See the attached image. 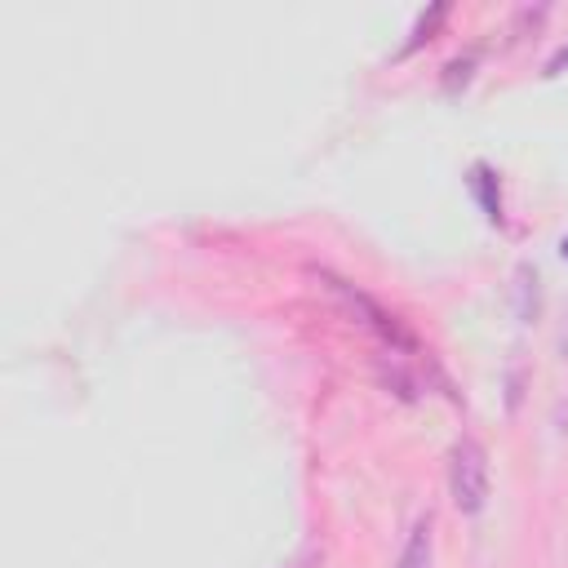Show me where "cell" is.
<instances>
[{"label":"cell","mask_w":568,"mask_h":568,"mask_svg":"<svg viewBox=\"0 0 568 568\" xmlns=\"http://www.w3.org/2000/svg\"><path fill=\"white\" fill-rule=\"evenodd\" d=\"M448 497L462 515H479L488 506V453L470 435H462L448 453Z\"/></svg>","instance_id":"6da1fadb"},{"label":"cell","mask_w":568,"mask_h":568,"mask_svg":"<svg viewBox=\"0 0 568 568\" xmlns=\"http://www.w3.org/2000/svg\"><path fill=\"white\" fill-rule=\"evenodd\" d=\"M324 280H328V288H333V293H337V297H342L351 311H359V315H364V320H368V324H373V328H377V333H382V337H386L395 351H413V333H408V328H404L395 315H386V311H382V306H377L368 293L351 288L346 280H337V275H328V271H324Z\"/></svg>","instance_id":"7a4b0ae2"},{"label":"cell","mask_w":568,"mask_h":568,"mask_svg":"<svg viewBox=\"0 0 568 568\" xmlns=\"http://www.w3.org/2000/svg\"><path fill=\"white\" fill-rule=\"evenodd\" d=\"M430 564H435V519H430V510H426V515L413 519L395 568H430Z\"/></svg>","instance_id":"3957f363"},{"label":"cell","mask_w":568,"mask_h":568,"mask_svg":"<svg viewBox=\"0 0 568 568\" xmlns=\"http://www.w3.org/2000/svg\"><path fill=\"white\" fill-rule=\"evenodd\" d=\"M470 186H475L484 213H488L493 222H501V191H497V178H493L488 164H475V169H470Z\"/></svg>","instance_id":"277c9868"},{"label":"cell","mask_w":568,"mask_h":568,"mask_svg":"<svg viewBox=\"0 0 568 568\" xmlns=\"http://www.w3.org/2000/svg\"><path fill=\"white\" fill-rule=\"evenodd\" d=\"M515 280H519V284H515V297H519V302H515V306H519V320H528V324H532V320H537V311H541L537 271H532V266H519V271H515Z\"/></svg>","instance_id":"5b68a950"},{"label":"cell","mask_w":568,"mask_h":568,"mask_svg":"<svg viewBox=\"0 0 568 568\" xmlns=\"http://www.w3.org/2000/svg\"><path fill=\"white\" fill-rule=\"evenodd\" d=\"M444 18H448V4H435V9H430V18H422V22H417V31H413V44H422V40H430V31H435V22H444ZM413 44H408V49H413Z\"/></svg>","instance_id":"8992f818"},{"label":"cell","mask_w":568,"mask_h":568,"mask_svg":"<svg viewBox=\"0 0 568 568\" xmlns=\"http://www.w3.org/2000/svg\"><path fill=\"white\" fill-rule=\"evenodd\" d=\"M470 67H475V58H453V62L444 67V71H448V75H444V84L453 89V84H457V75H462V84H466V80H470Z\"/></svg>","instance_id":"52a82bcc"},{"label":"cell","mask_w":568,"mask_h":568,"mask_svg":"<svg viewBox=\"0 0 568 568\" xmlns=\"http://www.w3.org/2000/svg\"><path fill=\"white\" fill-rule=\"evenodd\" d=\"M559 248H564V257H568V240H564V244H559Z\"/></svg>","instance_id":"ba28073f"},{"label":"cell","mask_w":568,"mask_h":568,"mask_svg":"<svg viewBox=\"0 0 568 568\" xmlns=\"http://www.w3.org/2000/svg\"><path fill=\"white\" fill-rule=\"evenodd\" d=\"M306 568H315V564H306Z\"/></svg>","instance_id":"9c48e42d"}]
</instances>
